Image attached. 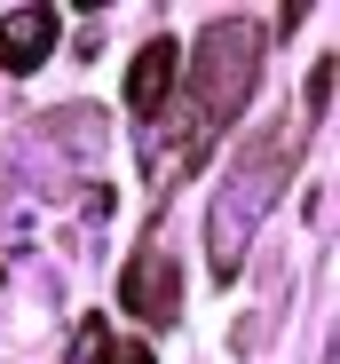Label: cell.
<instances>
[{"mask_svg": "<svg viewBox=\"0 0 340 364\" xmlns=\"http://www.w3.org/2000/svg\"><path fill=\"white\" fill-rule=\"evenodd\" d=\"M55 24H64L55 9H9V16H0V72L32 80L48 55H55Z\"/></svg>", "mask_w": 340, "mask_h": 364, "instance_id": "5b68a950", "label": "cell"}, {"mask_svg": "<svg viewBox=\"0 0 340 364\" xmlns=\"http://www.w3.org/2000/svg\"><path fill=\"white\" fill-rule=\"evenodd\" d=\"M175 87H182V48L158 32V40H143V55L127 64V111L150 127V119H158L166 103H175Z\"/></svg>", "mask_w": 340, "mask_h": 364, "instance_id": "277c9868", "label": "cell"}, {"mask_svg": "<svg viewBox=\"0 0 340 364\" xmlns=\"http://www.w3.org/2000/svg\"><path fill=\"white\" fill-rule=\"evenodd\" d=\"M301 143H309V111H285V119H269L246 151H230V174H221L214 214H206V262H214L221 285L246 269V246H253L261 214L285 198V182L301 166Z\"/></svg>", "mask_w": 340, "mask_h": 364, "instance_id": "7a4b0ae2", "label": "cell"}, {"mask_svg": "<svg viewBox=\"0 0 340 364\" xmlns=\"http://www.w3.org/2000/svg\"><path fill=\"white\" fill-rule=\"evenodd\" d=\"M72 364H158L150 341H119L103 317H79V341H72Z\"/></svg>", "mask_w": 340, "mask_h": 364, "instance_id": "8992f818", "label": "cell"}, {"mask_svg": "<svg viewBox=\"0 0 340 364\" xmlns=\"http://www.w3.org/2000/svg\"><path fill=\"white\" fill-rule=\"evenodd\" d=\"M253 72H261V32H253V16H214V24L198 32V55H190L175 103H166V111H175V135H166L158 159H150L158 198H175L182 182L198 174V159L230 135V119L253 103Z\"/></svg>", "mask_w": 340, "mask_h": 364, "instance_id": "6da1fadb", "label": "cell"}, {"mask_svg": "<svg viewBox=\"0 0 340 364\" xmlns=\"http://www.w3.org/2000/svg\"><path fill=\"white\" fill-rule=\"evenodd\" d=\"M119 301H127L150 333H166V325L182 317V269H175V254H166L158 237L135 246V262H127V277H119Z\"/></svg>", "mask_w": 340, "mask_h": 364, "instance_id": "3957f363", "label": "cell"}]
</instances>
